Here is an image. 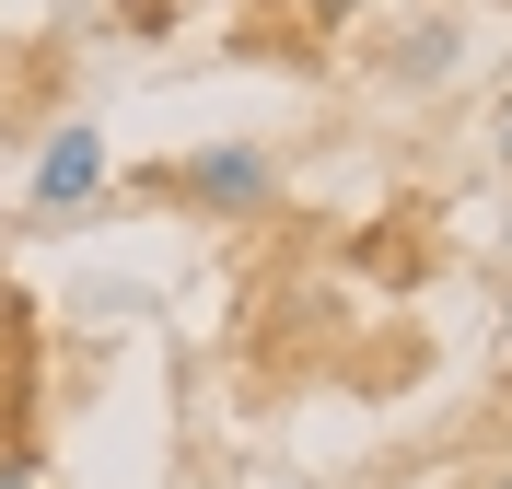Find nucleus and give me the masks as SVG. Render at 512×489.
Segmentation results:
<instances>
[{"instance_id":"f257e3e1","label":"nucleus","mask_w":512,"mask_h":489,"mask_svg":"<svg viewBox=\"0 0 512 489\" xmlns=\"http://www.w3.org/2000/svg\"><path fill=\"white\" fill-rule=\"evenodd\" d=\"M163 198H187V210H268L280 198V163L256 152V140H210L163 175Z\"/></svg>"},{"instance_id":"f03ea898","label":"nucleus","mask_w":512,"mask_h":489,"mask_svg":"<svg viewBox=\"0 0 512 489\" xmlns=\"http://www.w3.org/2000/svg\"><path fill=\"white\" fill-rule=\"evenodd\" d=\"M82 198H105V129H94V117L47 129V152H35V210H47V222L82 210Z\"/></svg>"},{"instance_id":"7ed1b4c3","label":"nucleus","mask_w":512,"mask_h":489,"mask_svg":"<svg viewBox=\"0 0 512 489\" xmlns=\"http://www.w3.org/2000/svg\"><path fill=\"white\" fill-rule=\"evenodd\" d=\"M454 47H466L454 24H419V35H396V82H443V70H454Z\"/></svg>"},{"instance_id":"20e7f679","label":"nucleus","mask_w":512,"mask_h":489,"mask_svg":"<svg viewBox=\"0 0 512 489\" xmlns=\"http://www.w3.org/2000/svg\"><path fill=\"white\" fill-rule=\"evenodd\" d=\"M0 489H35V455H0Z\"/></svg>"},{"instance_id":"39448f33","label":"nucleus","mask_w":512,"mask_h":489,"mask_svg":"<svg viewBox=\"0 0 512 489\" xmlns=\"http://www.w3.org/2000/svg\"><path fill=\"white\" fill-rule=\"evenodd\" d=\"M466 489H512V466H478V478H466Z\"/></svg>"},{"instance_id":"423d86ee","label":"nucleus","mask_w":512,"mask_h":489,"mask_svg":"<svg viewBox=\"0 0 512 489\" xmlns=\"http://www.w3.org/2000/svg\"><path fill=\"white\" fill-rule=\"evenodd\" d=\"M501 163H512V105H501Z\"/></svg>"}]
</instances>
